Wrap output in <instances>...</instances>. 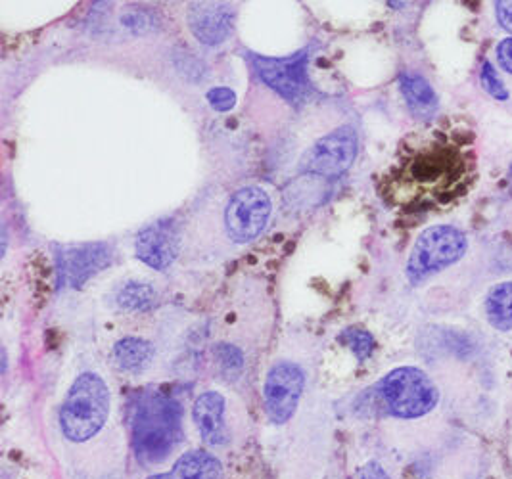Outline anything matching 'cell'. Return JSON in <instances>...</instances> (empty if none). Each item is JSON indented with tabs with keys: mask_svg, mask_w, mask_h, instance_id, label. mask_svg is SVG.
Masks as SVG:
<instances>
[{
	"mask_svg": "<svg viewBox=\"0 0 512 479\" xmlns=\"http://www.w3.org/2000/svg\"><path fill=\"white\" fill-rule=\"evenodd\" d=\"M476 177V156L465 133L434 131L405 144L384 192L397 206H447L459 200Z\"/></svg>",
	"mask_w": 512,
	"mask_h": 479,
	"instance_id": "1",
	"label": "cell"
},
{
	"mask_svg": "<svg viewBox=\"0 0 512 479\" xmlns=\"http://www.w3.org/2000/svg\"><path fill=\"white\" fill-rule=\"evenodd\" d=\"M131 439L144 466L163 462L183 439L181 405L163 391H142L131 411Z\"/></svg>",
	"mask_w": 512,
	"mask_h": 479,
	"instance_id": "2",
	"label": "cell"
},
{
	"mask_svg": "<svg viewBox=\"0 0 512 479\" xmlns=\"http://www.w3.org/2000/svg\"><path fill=\"white\" fill-rule=\"evenodd\" d=\"M108 414L110 391L106 382L94 372H83L66 395L60 411V426L70 441L83 443L104 428Z\"/></svg>",
	"mask_w": 512,
	"mask_h": 479,
	"instance_id": "3",
	"label": "cell"
},
{
	"mask_svg": "<svg viewBox=\"0 0 512 479\" xmlns=\"http://www.w3.org/2000/svg\"><path fill=\"white\" fill-rule=\"evenodd\" d=\"M388 412L396 418L413 420L434 411L440 401V391L426 372L415 366L392 370L378 386Z\"/></svg>",
	"mask_w": 512,
	"mask_h": 479,
	"instance_id": "4",
	"label": "cell"
},
{
	"mask_svg": "<svg viewBox=\"0 0 512 479\" xmlns=\"http://www.w3.org/2000/svg\"><path fill=\"white\" fill-rule=\"evenodd\" d=\"M466 248L468 242L465 234L455 227L440 225L424 230L407 263L409 280L417 284L424 278L451 267L465 255Z\"/></svg>",
	"mask_w": 512,
	"mask_h": 479,
	"instance_id": "5",
	"label": "cell"
},
{
	"mask_svg": "<svg viewBox=\"0 0 512 479\" xmlns=\"http://www.w3.org/2000/svg\"><path fill=\"white\" fill-rule=\"evenodd\" d=\"M357 156V133L351 125H344L326 137L319 138L303 154L302 171L319 177H340L344 175Z\"/></svg>",
	"mask_w": 512,
	"mask_h": 479,
	"instance_id": "6",
	"label": "cell"
},
{
	"mask_svg": "<svg viewBox=\"0 0 512 479\" xmlns=\"http://www.w3.org/2000/svg\"><path fill=\"white\" fill-rule=\"evenodd\" d=\"M271 217V200L259 186L240 188L225 211V225L231 240L248 244L265 230Z\"/></svg>",
	"mask_w": 512,
	"mask_h": 479,
	"instance_id": "7",
	"label": "cell"
},
{
	"mask_svg": "<svg viewBox=\"0 0 512 479\" xmlns=\"http://www.w3.org/2000/svg\"><path fill=\"white\" fill-rule=\"evenodd\" d=\"M303 384L305 376L300 366L290 361H280L271 368L263 388V401L267 416L275 424H286L296 414Z\"/></svg>",
	"mask_w": 512,
	"mask_h": 479,
	"instance_id": "8",
	"label": "cell"
},
{
	"mask_svg": "<svg viewBox=\"0 0 512 479\" xmlns=\"http://www.w3.org/2000/svg\"><path fill=\"white\" fill-rule=\"evenodd\" d=\"M307 62V50H300L298 54L288 58L254 56V68L257 69L263 83L290 102H300L309 92Z\"/></svg>",
	"mask_w": 512,
	"mask_h": 479,
	"instance_id": "9",
	"label": "cell"
},
{
	"mask_svg": "<svg viewBox=\"0 0 512 479\" xmlns=\"http://www.w3.org/2000/svg\"><path fill=\"white\" fill-rule=\"evenodd\" d=\"M114 251L108 244H87L64 250L58 257L60 286L81 288L91 276L110 267Z\"/></svg>",
	"mask_w": 512,
	"mask_h": 479,
	"instance_id": "10",
	"label": "cell"
},
{
	"mask_svg": "<svg viewBox=\"0 0 512 479\" xmlns=\"http://www.w3.org/2000/svg\"><path fill=\"white\" fill-rule=\"evenodd\" d=\"M181 250V234L171 219H160L142 230L137 238V257L156 271L173 265Z\"/></svg>",
	"mask_w": 512,
	"mask_h": 479,
	"instance_id": "11",
	"label": "cell"
},
{
	"mask_svg": "<svg viewBox=\"0 0 512 479\" xmlns=\"http://www.w3.org/2000/svg\"><path fill=\"white\" fill-rule=\"evenodd\" d=\"M234 10L225 2H194L188 10V25L204 45H219L233 31Z\"/></svg>",
	"mask_w": 512,
	"mask_h": 479,
	"instance_id": "12",
	"label": "cell"
},
{
	"mask_svg": "<svg viewBox=\"0 0 512 479\" xmlns=\"http://www.w3.org/2000/svg\"><path fill=\"white\" fill-rule=\"evenodd\" d=\"M194 420L208 445H223L229 435L225 428V399L217 391L202 393L194 403Z\"/></svg>",
	"mask_w": 512,
	"mask_h": 479,
	"instance_id": "13",
	"label": "cell"
},
{
	"mask_svg": "<svg viewBox=\"0 0 512 479\" xmlns=\"http://www.w3.org/2000/svg\"><path fill=\"white\" fill-rule=\"evenodd\" d=\"M148 479H223V466L208 451H188L169 474Z\"/></svg>",
	"mask_w": 512,
	"mask_h": 479,
	"instance_id": "14",
	"label": "cell"
},
{
	"mask_svg": "<svg viewBox=\"0 0 512 479\" xmlns=\"http://www.w3.org/2000/svg\"><path fill=\"white\" fill-rule=\"evenodd\" d=\"M399 87L413 115L419 119H430L438 110V96L432 85L417 73H403Z\"/></svg>",
	"mask_w": 512,
	"mask_h": 479,
	"instance_id": "15",
	"label": "cell"
},
{
	"mask_svg": "<svg viewBox=\"0 0 512 479\" xmlns=\"http://www.w3.org/2000/svg\"><path fill=\"white\" fill-rule=\"evenodd\" d=\"M154 347L139 338H123L114 347V361L125 372H140L152 363Z\"/></svg>",
	"mask_w": 512,
	"mask_h": 479,
	"instance_id": "16",
	"label": "cell"
},
{
	"mask_svg": "<svg viewBox=\"0 0 512 479\" xmlns=\"http://www.w3.org/2000/svg\"><path fill=\"white\" fill-rule=\"evenodd\" d=\"M489 324L501 332L512 328V282H501L489 290L486 297Z\"/></svg>",
	"mask_w": 512,
	"mask_h": 479,
	"instance_id": "17",
	"label": "cell"
},
{
	"mask_svg": "<svg viewBox=\"0 0 512 479\" xmlns=\"http://www.w3.org/2000/svg\"><path fill=\"white\" fill-rule=\"evenodd\" d=\"M156 303V292L152 286L144 284V282H137V280H131L127 282L119 294H117V305L123 309V311H129V313H142V311H148L152 309Z\"/></svg>",
	"mask_w": 512,
	"mask_h": 479,
	"instance_id": "18",
	"label": "cell"
},
{
	"mask_svg": "<svg viewBox=\"0 0 512 479\" xmlns=\"http://www.w3.org/2000/svg\"><path fill=\"white\" fill-rule=\"evenodd\" d=\"M340 342L346 343L350 347L351 351L355 353V357L359 361H365L373 355L374 351V338L363 328H357V326H351L346 328L342 334H340Z\"/></svg>",
	"mask_w": 512,
	"mask_h": 479,
	"instance_id": "19",
	"label": "cell"
},
{
	"mask_svg": "<svg viewBox=\"0 0 512 479\" xmlns=\"http://www.w3.org/2000/svg\"><path fill=\"white\" fill-rule=\"evenodd\" d=\"M217 361L221 363L223 372L229 374V376L231 374L238 376L240 370H242V363H244L242 361V353L234 345H227V343L217 347Z\"/></svg>",
	"mask_w": 512,
	"mask_h": 479,
	"instance_id": "20",
	"label": "cell"
},
{
	"mask_svg": "<svg viewBox=\"0 0 512 479\" xmlns=\"http://www.w3.org/2000/svg\"><path fill=\"white\" fill-rule=\"evenodd\" d=\"M480 77H482V85H484V89H486L493 98H497V100H507V98H509V91H507V87L503 85V81H501L499 73L495 71V68H493L489 62H484Z\"/></svg>",
	"mask_w": 512,
	"mask_h": 479,
	"instance_id": "21",
	"label": "cell"
},
{
	"mask_svg": "<svg viewBox=\"0 0 512 479\" xmlns=\"http://www.w3.org/2000/svg\"><path fill=\"white\" fill-rule=\"evenodd\" d=\"M208 102L217 112H231L236 104V94L227 87H219L208 92Z\"/></svg>",
	"mask_w": 512,
	"mask_h": 479,
	"instance_id": "22",
	"label": "cell"
},
{
	"mask_svg": "<svg viewBox=\"0 0 512 479\" xmlns=\"http://www.w3.org/2000/svg\"><path fill=\"white\" fill-rule=\"evenodd\" d=\"M351 479H390V476L378 462H367L355 470Z\"/></svg>",
	"mask_w": 512,
	"mask_h": 479,
	"instance_id": "23",
	"label": "cell"
},
{
	"mask_svg": "<svg viewBox=\"0 0 512 479\" xmlns=\"http://www.w3.org/2000/svg\"><path fill=\"white\" fill-rule=\"evenodd\" d=\"M497 60L501 68L512 73V39H505L497 46Z\"/></svg>",
	"mask_w": 512,
	"mask_h": 479,
	"instance_id": "24",
	"label": "cell"
},
{
	"mask_svg": "<svg viewBox=\"0 0 512 479\" xmlns=\"http://www.w3.org/2000/svg\"><path fill=\"white\" fill-rule=\"evenodd\" d=\"M495 12H497V18L499 23L512 33V2H495Z\"/></svg>",
	"mask_w": 512,
	"mask_h": 479,
	"instance_id": "25",
	"label": "cell"
},
{
	"mask_svg": "<svg viewBox=\"0 0 512 479\" xmlns=\"http://www.w3.org/2000/svg\"><path fill=\"white\" fill-rule=\"evenodd\" d=\"M509 181H511V190H512V163H511V167H509Z\"/></svg>",
	"mask_w": 512,
	"mask_h": 479,
	"instance_id": "26",
	"label": "cell"
}]
</instances>
